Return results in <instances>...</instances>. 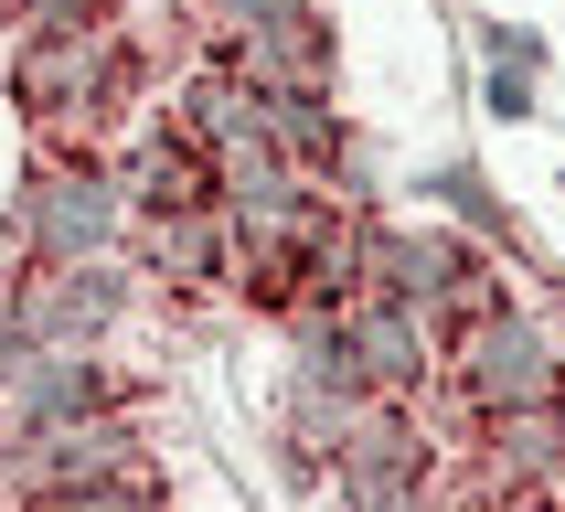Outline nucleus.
I'll use <instances>...</instances> for the list:
<instances>
[{"label":"nucleus","instance_id":"f257e3e1","mask_svg":"<svg viewBox=\"0 0 565 512\" xmlns=\"http://www.w3.org/2000/svg\"><path fill=\"white\" fill-rule=\"evenodd\" d=\"M128 75H139V54H128V32L96 11V22H32L22 64H11V96H22V118L43 128V150H86L96 128L118 118Z\"/></svg>","mask_w":565,"mask_h":512},{"label":"nucleus","instance_id":"f03ea898","mask_svg":"<svg viewBox=\"0 0 565 512\" xmlns=\"http://www.w3.org/2000/svg\"><path fill=\"white\" fill-rule=\"evenodd\" d=\"M448 384L470 416H512V406H555L565 395V342L523 310H480L448 331Z\"/></svg>","mask_w":565,"mask_h":512},{"label":"nucleus","instance_id":"7ed1b4c3","mask_svg":"<svg viewBox=\"0 0 565 512\" xmlns=\"http://www.w3.org/2000/svg\"><path fill=\"white\" fill-rule=\"evenodd\" d=\"M128 224V182L118 171H96L86 150H43L22 182V214H11V235H22V256H107Z\"/></svg>","mask_w":565,"mask_h":512},{"label":"nucleus","instance_id":"20e7f679","mask_svg":"<svg viewBox=\"0 0 565 512\" xmlns=\"http://www.w3.org/2000/svg\"><path fill=\"white\" fill-rule=\"evenodd\" d=\"M118 459H139V427L118 406H75L54 427H11V502H64L75 480L118 470Z\"/></svg>","mask_w":565,"mask_h":512},{"label":"nucleus","instance_id":"39448f33","mask_svg":"<svg viewBox=\"0 0 565 512\" xmlns=\"http://www.w3.org/2000/svg\"><path fill=\"white\" fill-rule=\"evenodd\" d=\"M11 310H22L32 342H96V331L128 310V267L118 256H54V267L32 256V278H22Z\"/></svg>","mask_w":565,"mask_h":512},{"label":"nucleus","instance_id":"423d86ee","mask_svg":"<svg viewBox=\"0 0 565 512\" xmlns=\"http://www.w3.org/2000/svg\"><path fill=\"white\" fill-rule=\"evenodd\" d=\"M427 310L416 299H395V288H363L352 299V331H342V374L363 384V395H384V406H406L416 384H427Z\"/></svg>","mask_w":565,"mask_h":512},{"label":"nucleus","instance_id":"0eeeda50","mask_svg":"<svg viewBox=\"0 0 565 512\" xmlns=\"http://www.w3.org/2000/svg\"><path fill=\"white\" fill-rule=\"evenodd\" d=\"M214 64L235 75V86H320L331 75V43H320V11L310 0H288L278 22H224V43H214Z\"/></svg>","mask_w":565,"mask_h":512},{"label":"nucleus","instance_id":"6e6552de","mask_svg":"<svg viewBox=\"0 0 565 512\" xmlns=\"http://www.w3.org/2000/svg\"><path fill=\"white\" fill-rule=\"evenodd\" d=\"M139 267H160L171 288H214L246 267V246H235V214L214 203H160V214H139Z\"/></svg>","mask_w":565,"mask_h":512},{"label":"nucleus","instance_id":"1a4fd4ad","mask_svg":"<svg viewBox=\"0 0 565 512\" xmlns=\"http://www.w3.org/2000/svg\"><path fill=\"white\" fill-rule=\"evenodd\" d=\"M331 480H342V502H406L416 480H427V438L406 427V406H374L363 427H352V448L331 459Z\"/></svg>","mask_w":565,"mask_h":512},{"label":"nucleus","instance_id":"9d476101","mask_svg":"<svg viewBox=\"0 0 565 512\" xmlns=\"http://www.w3.org/2000/svg\"><path fill=\"white\" fill-rule=\"evenodd\" d=\"M118 182H128V203H139V214H160V203H214L224 171L192 150L182 128H139V139L118 150Z\"/></svg>","mask_w":565,"mask_h":512},{"label":"nucleus","instance_id":"9b49d317","mask_svg":"<svg viewBox=\"0 0 565 512\" xmlns=\"http://www.w3.org/2000/svg\"><path fill=\"white\" fill-rule=\"evenodd\" d=\"M374 406H384V395H363L352 374H299V416H288V427H299V438H288V448H299V470H331Z\"/></svg>","mask_w":565,"mask_h":512},{"label":"nucleus","instance_id":"f8f14e48","mask_svg":"<svg viewBox=\"0 0 565 512\" xmlns=\"http://www.w3.org/2000/svg\"><path fill=\"white\" fill-rule=\"evenodd\" d=\"M267 139H278L310 182H331V171H342V118L320 107V86H267Z\"/></svg>","mask_w":565,"mask_h":512},{"label":"nucleus","instance_id":"ddd939ff","mask_svg":"<svg viewBox=\"0 0 565 512\" xmlns=\"http://www.w3.org/2000/svg\"><path fill=\"white\" fill-rule=\"evenodd\" d=\"M480 310H502V288H491V267H480V256H459V278L438 288V320L459 331V320H480Z\"/></svg>","mask_w":565,"mask_h":512},{"label":"nucleus","instance_id":"4468645a","mask_svg":"<svg viewBox=\"0 0 565 512\" xmlns=\"http://www.w3.org/2000/svg\"><path fill=\"white\" fill-rule=\"evenodd\" d=\"M480 96H491V118H534V75H523V64H502Z\"/></svg>","mask_w":565,"mask_h":512},{"label":"nucleus","instance_id":"2eb2a0df","mask_svg":"<svg viewBox=\"0 0 565 512\" xmlns=\"http://www.w3.org/2000/svg\"><path fill=\"white\" fill-rule=\"evenodd\" d=\"M288 0H214V22H278Z\"/></svg>","mask_w":565,"mask_h":512},{"label":"nucleus","instance_id":"dca6fc26","mask_svg":"<svg viewBox=\"0 0 565 512\" xmlns=\"http://www.w3.org/2000/svg\"><path fill=\"white\" fill-rule=\"evenodd\" d=\"M32 331H22V310H11V299H0V374H11V352H22Z\"/></svg>","mask_w":565,"mask_h":512},{"label":"nucleus","instance_id":"f3484780","mask_svg":"<svg viewBox=\"0 0 565 512\" xmlns=\"http://www.w3.org/2000/svg\"><path fill=\"white\" fill-rule=\"evenodd\" d=\"M555 416H565V395H555Z\"/></svg>","mask_w":565,"mask_h":512}]
</instances>
